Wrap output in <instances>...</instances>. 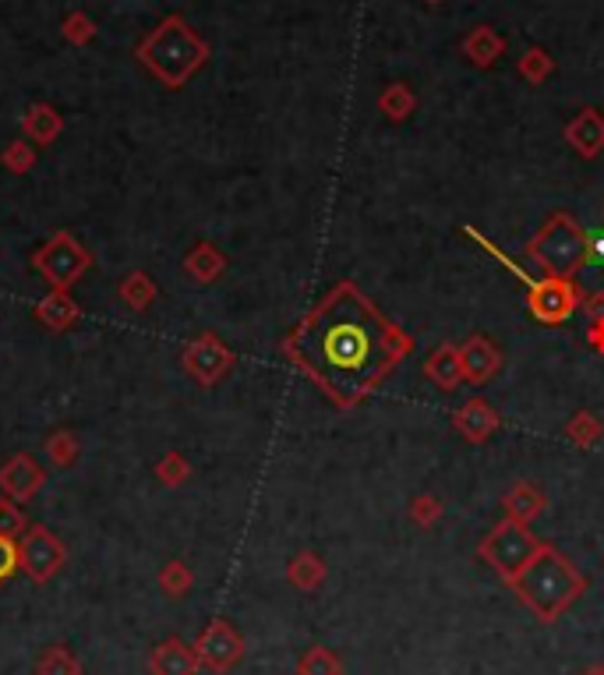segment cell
I'll list each match as a JSON object with an SVG mask.
<instances>
[{
	"label": "cell",
	"mask_w": 604,
	"mask_h": 675,
	"mask_svg": "<svg viewBox=\"0 0 604 675\" xmlns=\"http://www.w3.org/2000/svg\"><path fill=\"white\" fill-rule=\"evenodd\" d=\"M280 346L337 411H353L403 364L413 336L358 283L340 280L311 304Z\"/></svg>",
	"instance_id": "obj_1"
},
{
	"label": "cell",
	"mask_w": 604,
	"mask_h": 675,
	"mask_svg": "<svg viewBox=\"0 0 604 675\" xmlns=\"http://www.w3.org/2000/svg\"><path fill=\"white\" fill-rule=\"evenodd\" d=\"M509 590L534 612L537 623L552 626L587 595V577H583L569 556H562L555 545L545 541L537 548V556L527 562V569L509 584Z\"/></svg>",
	"instance_id": "obj_2"
},
{
	"label": "cell",
	"mask_w": 604,
	"mask_h": 675,
	"mask_svg": "<svg viewBox=\"0 0 604 675\" xmlns=\"http://www.w3.org/2000/svg\"><path fill=\"white\" fill-rule=\"evenodd\" d=\"M138 65L149 71L159 86L184 89L205 65H210V43L192 29L184 14H166L163 22L135 47Z\"/></svg>",
	"instance_id": "obj_3"
},
{
	"label": "cell",
	"mask_w": 604,
	"mask_h": 675,
	"mask_svg": "<svg viewBox=\"0 0 604 675\" xmlns=\"http://www.w3.org/2000/svg\"><path fill=\"white\" fill-rule=\"evenodd\" d=\"M527 258L545 276H573L587 270V231L579 227L576 216L552 213L527 241Z\"/></svg>",
	"instance_id": "obj_4"
},
{
	"label": "cell",
	"mask_w": 604,
	"mask_h": 675,
	"mask_svg": "<svg viewBox=\"0 0 604 675\" xmlns=\"http://www.w3.org/2000/svg\"><path fill=\"white\" fill-rule=\"evenodd\" d=\"M540 545L545 541H540L527 524L503 517L481 541H477V559L488 562L498 577H503V584L509 587L519 573L527 569V562L537 556Z\"/></svg>",
	"instance_id": "obj_5"
},
{
	"label": "cell",
	"mask_w": 604,
	"mask_h": 675,
	"mask_svg": "<svg viewBox=\"0 0 604 675\" xmlns=\"http://www.w3.org/2000/svg\"><path fill=\"white\" fill-rule=\"evenodd\" d=\"M92 255L86 244H78L68 231H57L43 248L32 255V270L50 283V291H71L89 273Z\"/></svg>",
	"instance_id": "obj_6"
},
{
	"label": "cell",
	"mask_w": 604,
	"mask_h": 675,
	"mask_svg": "<svg viewBox=\"0 0 604 675\" xmlns=\"http://www.w3.org/2000/svg\"><path fill=\"white\" fill-rule=\"evenodd\" d=\"M583 291L573 276H540L527 283V312L540 325H562L579 312Z\"/></svg>",
	"instance_id": "obj_7"
},
{
	"label": "cell",
	"mask_w": 604,
	"mask_h": 675,
	"mask_svg": "<svg viewBox=\"0 0 604 675\" xmlns=\"http://www.w3.org/2000/svg\"><path fill=\"white\" fill-rule=\"evenodd\" d=\"M181 368L187 372V379H195L198 385H205V390H213V385H220L237 368V354L223 343L220 333H198L181 351Z\"/></svg>",
	"instance_id": "obj_8"
},
{
	"label": "cell",
	"mask_w": 604,
	"mask_h": 675,
	"mask_svg": "<svg viewBox=\"0 0 604 675\" xmlns=\"http://www.w3.org/2000/svg\"><path fill=\"white\" fill-rule=\"evenodd\" d=\"M18 559H22V573L32 584H50L68 562V545L50 527L29 524L26 535L18 538Z\"/></svg>",
	"instance_id": "obj_9"
},
{
	"label": "cell",
	"mask_w": 604,
	"mask_h": 675,
	"mask_svg": "<svg viewBox=\"0 0 604 675\" xmlns=\"http://www.w3.org/2000/svg\"><path fill=\"white\" fill-rule=\"evenodd\" d=\"M192 647L198 654V665L205 672H213V675L234 672L241 665V658H244V637L237 633V626L226 623V619H213L210 626L198 633V640Z\"/></svg>",
	"instance_id": "obj_10"
},
{
	"label": "cell",
	"mask_w": 604,
	"mask_h": 675,
	"mask_svg": "<svg viewBox=\"0 0 604 675\" xmlns=\"http://www.w3.org/2000/svg\"><path fill=\"white\" fill-rule=\"evenodd\" d=\"M43 485H47V470L26 453L11 457L4 467H0V492L22 506L43 492Z\"/></svg>",
	"instance_id": "obj_11"
},
{
	"label": "cell",
	"mask_w": 604,
	"mask_h": 675,
	"mask_svg": "<svg viewBox=\"0 0 604 675\" xmlns=\"http://www.w3.org/2000/svg\"><path fill=\"white\" fill-rule=\"evenodd\" d=\"M460 364H464V382L485 385L498 375V368H503V351H498L485 333H474L460 346Z\"/></svg>",
	"instance_id": "obj_12"
},
{
	"label": "cell",
	"mask_w": 604,
	"mask_h": 675,
	"mask_svg": "<svg viewBox=\"0 0 604 675\" xmlns=\"http://www.w3.org/2000/svg\"><path fill=\"white\" fill-rule=\"evenodd\" d=\"M562 138L579 159H597L604 153V114L594 107H579L576 117H569Z\"/></svg>",
	"instance_id": "obj_13"
},
{
	"label": "cell",
	"mask_w": 604,
	"mask_h": 675,
	"mask_svg": "<svg viewBox=\"0 0 604 675\" xmlns=\"http://www.w3.org/2000/svg\"><path fill=\"white\" fill-rule=\"evenodd\" d=\"M503 418H498L495 407L485 400V397H470L460 411L452 414V428L460 432V439H467L470 446H485L495 432Z\"/></svg>",
	"instance_id": "obj_14"
},
{
	"label": "cell",
	"mask_w": 604,
	"mask_h": 675,
	"mask_svg": "<svg viewBox=\"0 0 604 675\" xmlns=\"http://www.w3.org/2000/svg\"><path fill=\"white\" fill-rule=\"evenodd\" d=\"M506 50H509V39L498 32V29H491V26H474L464 39H460V53L470 60L474 68H481V71H491L498 60L506 57Z\"/></svg>",
	"instance_id": "obj_15"
},
{
	"label": "cell",
	"mask_w": 604,
	"mask_h": 675,
	"mask_svg": "<svg viewBox=\"0 0 604 675\" xmlns=\"http://www.w3.org/2000/svg\"><path fill=\"white\" fill-rule=\"evenodd\" d=\"M198 654L181 637H166L149 654V675H198Z\"/></svg>",
	"instance_id": "obj_16"
},
{
	"label": "cell",
	"mask_w": 604,
	"mask_h": 675,
	"mask_svg": "<svg viewBox=\"0 0 604 675\" xmlns=\"http://www.w3.org/2000/svg\"><path fill=\"white\" fill-rule=\"evenodd\" d=\"M503 509H506L509 520H519V524L530 527L548 509V496L540 492V485L519 478V481H513L506 492H503Z\"/></svg>",
	"instance_id": "obj_17"
},
{
	"label": "cell",
	"mask_w": 604,
	"mask_h": 675,
	"mask_svg": "<svg viewBox=\"0 0 604 675\" xmlns=\"http://www.w3.org/2000/svg\"><path fill=\"white\" fill-rule=\"evenodd\" d=\"M68 120L53 104H32L22 114V135L32 141V146H53V141L65 135Z\"/></svg>",
	"instance_id": "obj_18"
},
{
	"label": "cell",
	"mask_w": 604,
	"mask_h": 675,
	"mask_svg": "<svg viewBox=\"0 0 604 675\" xmlns=\"http://www.w3.org/2000/svg\"><path fill=\"white\" fill-rule=\"evenodd\" d=\"M425 379L431 385H439V390L452 393L464 385V364H460V346L456 343H442L435 346V351L428 354L425 361Z\"/></svg>",
	"instance_id": "obj_19"
},
{
	"label": "cell",
	"mask_w": 604,
	"mask_h": 675,
	"mask_svg": "<svg viewBox=\"0 0 604 675\" xmlns=\"http://www.w3.org/2000/svg\"><path fill=\"white\" fill-rule=\"evenodd\" d=\"M226 273V255L220 244L213 241H198L192 252L184 255V276L195 280L198 286H210Z\"/></svg>",
	"instance_id": "obj_20"
},
{
	"label": "cell",
	"mask_w": 604,
	"mask_h": 675,
	"mask_svg": "<svg viewBox=\"0 0 604 675\" xmlns=\"http://www.w3.org/2000/svg\"><path fill=\"white\" fill-rule=\"evenodd\" d=\"M36 319L47 325L53 333H65L81 319L78 301L71 297V291H50L47 297L36 301Z\"/></svg>",
	"instance_id": "obj_21"
},
{
	"label": "cell",
	"mask_w": 604,
	"mask_h": 675,
	"mask_svg": "<svg viewBox=\"0 0 604 675\" xmlns=\"http://www.w3.org/2000/svg\"><path fill=\"white\" fill-rule=\"evenodd\" d=\"M325 577H329L325 559L315 556V551H308V548L298 551V556L286 562V580H290V587L304 590V595H315V590L325 584Z\"/></svg>",
	"instance_id": "obj_22"
},
{
	"label": "cell",
	"mask_w": 604,
	"mask_h": 675,
	"mask_svg": "<svg viewBox=\"0 0 604 675\" xmlns=\"http://www.w3.org/2000/svg\"><path fill=\"white\" fill-rule=\"evenodd\" d=\"M117 297H120V304L124 309H131V312H145V309H153L156 304V297H159V291H156V280L145 273V270H135V273H128L120 280V286H117Z\"/></svg>",
	"instance_id": "obj_23"
},
{
	"label": "cell",
	"mask_w": 604,
	"mask_h": 675,
	"mask_svg": "<svg viewBox=\"0 0 604 675\" xmlns=\"http://www.w3.org/2000/svg\"><path fill=\"white\" fill-rule=\"evenodd\" d=\"M413 110H418V92L407 81H389L379 92V114L392 120V125H403L407 117H413Z\"/></svg>",
	"instance_id": "obj_24"
},
{
	"label": "cell",
	"mask_w": 604,
	"mask_h": 675,
	"mask_svg": "<svg viewBox=\"0 0 604 675\" xmlns=\"http://www.w3.org/2000/svg\"><path fill=\"white\" fill-rule=\"evenodd\" d=\"M516 75L530 81V86H545V81L555 75V57L545 47H527L516 57Z\"/></svg>",
	"instance_id": "obj_25"
},
{
	"label": "cell",
	"mask_w": 604,
	"mask_h": 675,
	"mask_svg": "<svg viewBox=\"0 0 604 675\" xmlns=\"http://www.w3.org/2000/svg\"><path fill=\"white\" fill-rule=\"evenodd\" d=\"M566 439L576 442L579 449H597L604 442V424L594 411H576L566 421Z\"/></svg>",
	"instance_id": "obj_26"
},
{
	"label": "cell",
	"mask_w": 604,
	"mask_h": 675,
	"mask_svg": "<svg viewBox=\"0 0 604 675\" xmlns=\"http://www.w3.org/2000/svg\"><path fill=\"white\" fill-rule=\"evenodd\" d=\"M36 675H81V662L65 644H50L36 662Z\"/></svg>",
	"instance_id": "obj_27"
},
{
	"label": "cell",
	"mask_w": 604,
	"mask_h": 675,
	"mask_svg": "<svg viewBox=\"0 0 604 675\" xmlns=\"http://www.w3.org/2000/svg\"><path fill=\"white\" fill-rule=\"evenodd\" d=\"M156 584H159V590H163L166 598H184L187 590L195 587V573H192V566H187V562L171 559V562H166V566L159 569Z\"/></svg>",
	"instance_id": "obj_28"
},
{
	"label": "cell",
	"mask_w": 604,
	"mask_h": 675,
	"mask_svg": "<svg viewBox=\"0 0 604 675\" xmlns=\"http://www.w3.org/2000/svg\"><path fill=\"white\" fill-rule=\"evenodd\" d=\"M298 675H343V658L329 647H308L298 662Z\"/></svg>",
	"instance_id": "obj_29"
},
{
	"label": "cell",
	"mask_w": 604,
	"mask_h": 675,
	"mask_svg": "<svg viewBox=\"0 0 604 675\" xmlns=\"http://www.w3.org/2000/svg\"><path fill=\"white\" fill-rule=\"evenodd\" d=\"M43 449H47V457H50L53 467H71L81 457V442H78V436L71 432V428H57L53 436H47Z\"/></svg>",
	"instance_id": "obj_30"
},
{
	"label": "cell",
	"mask_w": 604,
	"mask_h": 675,
	"mask_svg": "<svg viewBox=\"0 0 604 675\" xmlns=\"http://www.w3.org/2000/svg\"><path fill=\"white\" fill-rule=\"evenodd\" d=\"M96 32H99V26L86 11H68L65 22H60V36H65V43H71V47H89Z\"/></svg>",
	"instance_id": "obj_31"
},
{
	"label": "cell",
	"mask_w": 604,
	"mask_h": 675,
	"mask_svg": "<svg viewBox=\"0 0 604 675\" xmlns=\"http://www.w3.org/2000/svg\"><path fill=\"white\" fill-rule=\"evenodd\" d=\"M0 167L4 170H11V174H29L32 167H36V146L29 138H14V141H8L4 146V153H0Z\"/></svg>",
	"instance_id": "obj_32"
},
{
	"label": "cell",
	"mask_w": 604,
	"mask_h": 675,
	"mask_svg": "<svg viewBox=\"0 0 604 675\" xmlns=\"http://www.w3.org/2000/svg\"><path fill=\"white\" fill-rule=\"evenodd\" d=\"M407 513H410V520L418 524L421 530H431L435 524L442 520L446 506H442V499H439V496H431V492H421V496H413V499H410Z\"/></svg>",
	"instance_id": "obj_33"
},
{
	"label": "cell",
	"mask_w": 604,
	"mask_h": 675,
	"mask_svg": "<svg viewBox=\"0 0 604 675\" xmlns=\"http://www.w3.org/2000/svg\"><path fill=\"white\" fill-rule=\"evenodd\" d=\"M464 234H467L470 241H477V244H481V248H485V252H488V255H491V258H495L498 265H506V270H509V273H513V276H516L519 283H530V276H527V270H524V265H519V262H513V258H509V255H506L503 248H498V244H495V241H491L488 234H481V231H477L474 223H464Z\"/></svg>",
	"instance_id": "obj_34"
},
{
	"label": "cell",
	"mask_w": 604,
	"mask_h": 675,
	"mask_svg": "<svg viewBox=\"0 0 604 675\" xmlns=\"http://www.w3.org/2000/svg\"><path fill=\"white\" fill-rule=\"evenodd\" d=\"M187 478H192V463H187L184 453H166L156 463V481H163L166 488H181Z\"/></svg>",
	"instance_id": "obj_35"
},
{
	"label": "cell",
	"mask_w": 604,
	"mask_h": 675,
	"mask_svg": "<svg viewBox=\"0 0 604 675\" xmlns=\"http://www.w3.org/2000/svg\"><path fill=\"white\" fill-rule=\"evenodd\" d=\"M29 530V520H26V509H22V502H14V499H0V535L4 538H22Z\"/></svg>",
	"instance_id": "obj_36"
},
{
	"label": "cell",
	"mask_w": 604,
	"mask_h": 675,
	"mask_svg": "<svg viewBox=\"0 0 604 675\" xmlns=\"http://www.w3.org/2000/svg\"><path fill=\"white\" fill-rule=\"evenodd\" d=\"M18 569H22V559H18V538L0 535V587H4Z\"/></svg>",
	"instance_id": "obj_37"
},
{
	"label": "cell",
	"mask_w": 604,
	"mask_h": 675,
	"mask_svg": "<svg viewBox=\"0 0 604 675\" xmlns=\"http://www.w3.org/2000/svg\"><path fill=\"white\" fill-rule=\"evenodd\" d=\"M579 312L587 315V319H604V291H591V294H583V301H579Z\"/></svg>",
	"instance_id": "obj_38"
},
{
	"label": "cell",
	"mask_w": 604,
	"mask_h": 675,
	"mask_svg": "<svg viewBox=\"0 0 604 675\" xmlns=\"http://www.w3.org/2000/svg\"><path fill=\"white\" fill-rule=\"evenodd\" d=\"M587 265H604V231H587Z\"/></svg>",
	"instance_id": "obj_39"
},
{
	"label": "cell",
	"mask_w": 604,
	"mask_h": 675,
	"mask_svg": "<svg viewBox=\"0 0 604 675\" xmlns=\"http://www.w3.org/2000/svg\"><path fill=\"white\" fill-rule=\"evenodd\" d=\"M587 343H591L594 354L604 358V319H591L587 322Z\"/></svg>",
	"instance_id": "obj_40"
},
{
	"label": "cell",
	"mask_w": 604,
	"mask_h": 675,
	"mask_svg": "<svg viewBox=\"0 0 604 675\" xmlns=\"http://www.w3.org/2000/svg\"><path fill=\"white\" fill-rule=\"evenodd\" d=\"M579 675H604V665H601V662H597V665H587Z\"/></svg>",
	"instance_id": "obj_41"
},
{
	"label": "cell",
	"mask_w": 604,
	"mask_h": 675,
	"mask_svg": "<svg viewBox=\"0 0 604 675\" xmlns=\"http://www.w3.org/2000/svg\"><path fill=\"white\" fill-rule=\"evenodd\" d=\"M425 4H442V0H425Z\"/></svg>",
	"instance_id": "obj_42"
}]
</instances>
